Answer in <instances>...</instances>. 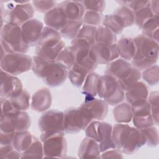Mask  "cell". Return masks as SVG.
Here are the masks:
<instances>
[{"mask_svg":"<svg viewBox=\"0 0 159 159\" xmlns=\"http://www.w3.org/2000/svg\"><path fill=\"white\" fill-rule=\"evenodd\" d=\"M34 73L51 87L61 85L68 77V70L56 60H50L38 55L32 57Z\"/></svg>","mask_w":159,"mask_h":159,"instance_id":"obj_1","label":"cell"},{"mask_svg":"<svg viewBox=\"0 0 159 159\" xmlns=\"http://www.w3.org/2000/svg\"><path fill=\"white\" fill-rule=\"evenodd\" d=\"M112 140L115 147L127 155H132L145 144L140 129L127 124L118 123L112 128Z\"/></svg>","mask_w":159,"mask_h":159,"instance_id":"obj_2","label":"cell"},{"mask_svg":"<svg viewBox=\"0 0 159 159\" xmlns=\"http://www.w3.org/2000/svg\"><path fill=\"white\" fill-rule=\"evenodd\" d=\"M135 53L131 60L132 66L144 70L155 63L158 58V42L143 34L134 39Z\"/></svg>","mask_w":159,"mask_h":159,"instance_id":"obj_3","label":"cell"},{"mask_svg":"<svg viewBox=\"0 0 159 159\" xmlns=\"http://www.w3.org/2000/svg\"><path fill=\"white\" fill-rule=\"evenodd\" d=\"M0 36L1 48L6 53L28 52L29 46L24 41L20 26L4 23L1 27Z\"/></svg>","mask_w":159,"mask_h":159,"instance_id":"obj_4","label":"cell"},{"mask_svg":"<svg viewBox=\"0 0 159 159\" xmlns=\"http://www.w3.org/2000/svg\"><path fill=\"white\" fill-rule=\"evenodd\" d=\"M97 94L108 105L116 106L125 98L124 91L114 77L104 75L100 76L97 86Z\"/></svg>","mask_w":159,"mask_h":159,"instance_id":"obj_5","label":"cell"},{"mask_svg":"<svg viewBox=\"0 0 159 159\" xmlns=\"http://www.w3.org/2000/svg\"><path fill=\"white\" fill-rule=\"evenodd\" d=\"M34 14V8L29 1H10L7 5V9L4 10V23L11 24L21 26L25 22L32 19Z\"/></svg>","mask_w":159,"mask_h":159,"instance_id":"obj_6","label":"cell"},{"mask_svg":"<svg viewBox=\"0 0 159 159\" xmlns=\"http://www.w3.org/2000/svg\"><path fill=\"white\" fill-rule=\"evenodd\" d=\"M112 125L106 122L91 121L85 129L86 137L96 140L99 145L101 152L114 148L112 140Z\"/></svg>","mask_w":159,"mask_h":159,"instance_id":"obj_7","label":"cell"},{"mask_svg":"<svg viewBox=\"0 0 159 159\" xmlns=\"http://www.w3.org/2000/svg\"><path fill=\"white\" fill-rule=\"evenodd\" d=\"M32 65V58L23 53H7L1 58V70L14 76L29 71Z\"/></svg>","mask_w":159,"mask_h":159,"instance_id":"obj_8","label":"cell"},{"mask_svg":"<svg viewBox=\"0 0 159 159\" xmlns=\"http://www.w3.org/2000/svg\"><path fill=\"white\" fill-rule=\"evenodd\" d=\"M64 112L51 109L45 111L40 117L38 126L42 132L40 139L47 136L58 133H65L63 129Z\"/></svg>","mask_w":159,"mask_h":159,"instance_id":"obj_9","label":"cell"},{"mask_svg":"<svg viewBox=\"0 0 159 159\" xmlns=\"http://www.w3.org/2000/svg\"><path fill=\"white\" fill-rule=\"evenodd\" d=\"M92 119L80 107H70L64 112L63 129L68 134H76L86 129Z\"/></svg>","mask_w":159,"mask_h":159,"instance_id":"obj_10","label":"cell"},{"mask_svg":"<svg viewBox=\"0 0 159 159\" xmlns=\"http://www.w3.org/2000/svg\"><path fill=\"white\" fill-rule=\"evenodd\" d=\"M30 124V118L25 111H14L1 116L0 129L4 132L27 130Z\"/></svg>","mask_w":159,"mask_h":159,"instance_id":"obj_11","label":"cell"},{"mask_svg":"<svg viewBox=\"0 0 159 159\" xmlns=\"http://www.w3.org/2000/svg\"><path fill=\"white\" fill-rule=\"evenodd\" d=\"M91 46L86 40L75 38L72 40L70 48L74 56L75 63L84 66L90 71H93L98 65L90 57Z\"/></svg>","mask_w":159,"mask_h":159,"instance_id":"obj_12","label":"cell"},{"mask_svg":"<svg viewBox=\"0 0 159 159\" xmlns=\"http://www.w3.org/2000/svg\"><path fill=\"white\" fill-rule=\"evenodd\" d=\"M43 157L64 158L67 152L65 133L50 135L42 139Z\"/></svg>","mask_w":159,"mask_h":159,"instance_id":"obj_13","label":"cell"},{"mask_svg":"<svg viewBox=\"0 0 159 159\" xmlns=\"http://www.w3.org/2000/svg\"><path fill=\"white\" fill-rule=\"evenodd\" d=\"M90 57L97 65L108 64L119 58L116 43L106 45L95 42L91 46Z\"/></svg>","mask_w":159,"mask_h":159,"instance_id":"obj_14","label":"cell"},{"mask_svg":"<svg viewBox=\"0 0 159 159\" xmlns=\"http://www.w3.org/2000/svg\"><path fill=\"white\" fill-rule=\"evenodd\" d=\"M22 89V83L18 78L1 70V98L10 99Z\"/></svg>","mask_w":159,"mask_h":159,"instance_id":"obj_15","label":"cell"},{"mask_svg":"<svg viewBox=\"0 0 159 159\" xmlns=\"http://www.w3.org/2000/svg\"><path fill=\"white\" fill-rule=\"evenodd\" d=\"M92 120H101L108 112V104L102 99L93 98L85 100L80 107Z\"/></svg>","mask_w":159,"mask_h":159,"instance_id":"obj_16","label":"cell"},{"mask_svg":"<svg viewBox=\"0 0 159 159\" xmlns=\"http://www.w3.org/2000/svg\"><path fill=\"white\" fill-rule=\"evenodd\" d=\"M24 41L29 47L36 46L43 29L42 22L31 19L20 26Z\"/></svg>","mask_w":159,"mask_h":159,"instance_id":"obj_17","label":"cell"},{"mask_svg":"<svg viewBox=\"0 0 159 159\" xmlns=\"http://www.w3.org/2000/svg\"><path fill=\"white\" fill-rule=\"evenodd\" d=\"M133 66L130 62L118 58L108 63L106 68L105 75H110L117 80L125 78L131 71Z\"/></svg>","mask_w":159,"mask_h":159,"instance_id":"obj_18","label":"cell"},{"mask_svg":"<svg viewBox=\"0 0 159 159\" xmlns=\"http://www.w3.org/2000/svg\"><path fill=\"white\" fill-rule=\"evenodd\" d=\"M52 102V98L50 89L43 88L34 93L32 96L30 106L33 111L42 112L50 107Z\"/></svg>","mask_w":159,"mask_h":159,"instance_id":"obj_19","label":"cell"},{"mask_svg":"<svg viewBox=\"0 0 159 159\" xmlns=\"http://www.w3.org/2000/svg\"><path fill=\"white\" fill-rule=\"evenodd\" d=\"M43 21L47 27L60 32L66 25L68 19L63 11L57 5L45 14Z\"/></svg>","mask_w":159,"mask_h":159,"instance_id":"obj_20","label":"cell"},{"mask_svg":"<svg viewBox=\"0 0 159 159\" xmlns=\"http://www.w3.org/2000/svg\"><path fill=\"white\" fill-rule=\"evenodd\" d=\"M57 6L63 11L68 20H81L86 11L81 1H65Z\"/></svg>","mask_w":159,"mask_h":159,"instance_id":"obj_21","label":"cell"},{"mask_svg":"<svg viewBox=\"0 0 159 159\" xmlns=\"http://www.w3.org/2000/svg\"><path fill=\"white\" fill-rule=\"evenodd\" d=\"M101 153L99 143L94 139L86 137L80 143L78 155L80 158H99Z\"/></svg>","mask_w":159,"mask_h":159,"instance_id":"obj_22","label":"cell"},{"mask_svg":"<svg viewBox=\"0 0 159 159\" xmlns=\"http://www.w3.org/2000/svg\"><path fill=\"white\" fill-rule=\"evenodd\" d=\"M125 91V98L127 102L130 104L136 101L147 99L148 96L147 86L144 83L139 81L132 85Z\"/></svg>","mask_w":159,"mask_h":159,"instance_id":"obj_23","label":"cell"},{"mask_svg":"<svg viewBox=\"0 0 159 159\" xmlns=\"http://www.w3.org/2000/svg\"><path fill=\"white\" fill-rule=\"evenodd\" d=\"M116 47L119 56L127 61H131L135 53V45L134 39L122 37L116 42Z\"/></svg>","mask_w":159,"mask_h":159,"instance_id":"obj_24","label":"cell"},{"mask_svg":"<svg viewBox=\"0 0 159 159\" xmlns=\"http://www.w3.org/2000/svg\"><path fill=\"white\" fill-rule=\"evenodd\" d=\"M65 47V43L61 40L58 43L44 46H36L35 53L36 55L44 58L56 60L61 51Z\"/></svg>","mask_w":159,"mask_h":159,"instance_id":"obj_25","label":"cell"},{"mask_svg":"<svg viewBox=\"0 0 159 159\" xmlns=\"http://www.w3.org/2000/svg\"><path fill=\"white\" fill-rule=\"evenodd\" d=\"M90 72L92 71L75 63L68 70V77L73 86L76 88H80L83 86L86 76Z\"/></svg>","mask_w":159,"mask_h":159,"instance_id":"obj_26","label":"cell"},{"mask_svg":"<svg viewBox=\"0 0 159 159\" xmlns=\"http://www.w3.org/2000/svg\"><path fill=\"white\" fill-rule=\"evenodd\" d=\"M112 113L114 119L117 123L127 124L132 120L131 106L128 102H120L116 105Z\"/></svg>","mask_w":159,"mask_h":159,"instance_id":"obj_27","label":"cell"},{"mask_svg":"<svg viewBox=\"0 0 159 159\" xmlns=\"http://www.w3.org/2000/svg\"><path fill=\"white\" fill-rule=\"evenodd\" d=\"M99 75L93 71L90 72L83 84L82 93L85 96V100L94 98L97 95V86Z\"/></svg>","mask_w":159,"mask_h":159,"instance_id":"obj_28","label":"cell"},{"mask_svg":"<svg viewBox=\"0 0 159 159\" xmlns=\"http://www.w3.org/2000/svg\"><path fill=\"white\" fill-rule=\"evenodd\" d=\"M33 139L34 136L27 130L16 132L12 145L16 150L22 153L30 146Z\"/></svg>","mask_w":159,"mask_h":159,"instance_id":"obj_29","label":"cell"},{"mask_svg":"<svg viewBox=\"0 0 159 159\" xmlns=\"http://www.w3.org/2000/svg\"><path fill=\"white\" fill-rule=\"evenodd\" d=\"M61 36L59 31L46 26L43 27L36 46L40 47L57 43L61 40Z\"/></svg>","mask_w":159,"mask_h":159,"instance_id":"obj_30","label":"cell"},{"mask_svg":"<svg viewBox=\"0 0 159 159\" xmlns=\"http://www.w3.org/2000/svg\"><path fill=\"white\" fill-rule=\"evenodd\" d=\"M116 35L107 27L100 25L97 27L95 42L106 45H112L117 42Z\"/></svg>","mask_w":159,"mask_h":159,"instance_id":"obj_31","label":"cell"},{"mask_svg":"<svg viewBox=\"0 0 159 159\" xmlns=\"http://www.w3.org/2000/svg\"><path fill=\"white\" fill-rule=\"evenodd\" d=\"M158 16H154L147 20L141 29L142 34L158 42Z\"/></svg>","mask_w":159,"mask_h":159,"instance_id":"obj_32","label":"cell"},{"mask_svg":"<svg viewBox=\"0 0 159 159\" xmlns=\"http://www.w3.org/2000/svg\"><path fill=\"white\" fill-rule=\"evenodd\" d=\"M16 111H25L30 107V96L28 91L22 89L19 94L9 99Z\"/></svg>","mask_w":159,"mask_h":159,"instance_id":"obj_33","label":"cell"},{"mask_svg":"<svg viewBox=\"0 0 159 159\" xmlns=\"http://www.w3.org/2000/svg\"><path fill=\"white\" fill-rule=\"evenodd\" d=\"M43 158L42 142L37 137H34L30 146L21 153L20 158Z\"/></svg>","mask_w":159,"mask_h":159,"instance_id":"obj_34","label":"cell"},{"mask_svg":"<svg viewBox=\"0 0 159 159\" xmlns=\"http://www.w3.org/2000/svg\"><path fill=\"white\" fill-rule=\"evenodd\" d=\"M81 20H68L66 25L60 31L62 37L67 39H75L83 25Z\"/></svg>","mask_w":159,"mask_h":159,"instance_id":"obj_35","label":"cell"},{"mask_svg":"<svg viewBox=\"0 0 159 159\" xmlns=\"http://www.w3.org/2000/svg\"><path fill=\"white\" fill-rule=\"evenodd\" d=\"M114 14L118 17L124 28L131 26L135 23L134 12L125 5L120 6L114 12Z\"/></svg>","mask_w":159,"mask_h":159,"instance_id":"obj_36","label":"cell"},{"mask_svg":"<svg viewBox=\"0 0 159 159\" xmlns=\"http://www.w3.org/2000/svg\"><path fill=\"white\" fill-rule=\"evenodd\" d=\"M102 25L110 29L116 35L120 34L124 28L118 17L114 14L106 15L103 17Z\"/></svg>","mask_w":159,"mask_h":159,"instance_id":"obj_37","label":"cell"},{"mask_svg":"<svg viewBox=\"0 0 159 159\" xmlns=\"http://www.w3.org/2000/svg\"><path fill=\"white\" fill-rule=\"evenodd\" d=\"M133 117H142L151 115L150 104L147 99L134 101L130 104Z\"/></svg>","mask_w":159,"mask_h":159,"instance_id":"obj_38","label":"cell"},{"mask_svg":"<svg viewBox=\"0 0 159 159\" xmlns=\"http://www.w3.org/2000/svg\"><path fill=\"white\" fill-rule=\"evenodd\" d=\"M142 77L140 70L133 66L130 72L124 78L117 80L120 86L124 91L127 90L132 85L139 81Z\"/></svg>","mask_w":159,"mask_h":159,"instance_id":"obj_39","label":"cell"},{"mask_svg":"<svg viewBox=\"0 0 159 159\" xmlns=\"http://www.w3.org/2000/svg\"><path fill=\"white\" fill-rule=\"evenodd\" d=\"M140 130L144 136L145 144H147V146L150 147H155L158 145L159 137L158 131L156 127L152 125Z\"/></svg>","mask_w":159,"mask_h":159,"instance_id":"obj_40","label":"cell"},{"mask_svg":"<svg viewBox=\"0 0 159 159\" xmlns=\"http://www.w3.org/2000/svg\"><path fill=\"white\" fill-rule=\"evenodd\" d=\"M96 30L97 27L83 24L76 38L83 39L88 42L91 45H92L96 42L95 37Z\"/></svg>","mask_w":159,"mask_h":159,"instance_id":"obj_41","label":"cell"},{"mask_svg":"<svg viewBox=\"0 0 159 159\" xmlns=\"http://www.w3.org/2000/svg\"><path fill=\"white\" fill-rule=\"evenodd\" d=\"M56 61L61 63L68 70L75 65V58L70 47H65L61 51L58 55Z\"/></svg>","mask_w":159,"mask_h":159,"instance_id":"obj_42","label":"cell"},{"mask_svg":"<svg viewBox=\"0 0 159 159\" xmlns=\"http://www.w3.org/2000/svg\"><path fill=\"white\" fill-rule=\"evenodd\" d=\"M142 77L151 86L158 84L159 81V68L158 65H153L143 70Z\"/></svg>","mask_w":159,"mask_h":159,"instance_id":"obj_43","label":"cell"},{"mask_svg":"<svg viewBox=\"0 0 159 159\" xmlns=\"http://www.w3.org/2000/svg\"><path fill=\"white\" fill-rule=\"evenodd\" d=\"M103 19L102 14L99 12L86 10L81 19L83 24L98 27L102 23Z\"/></svg>","mask_w":159,"mask_h":159,"instance_id":"obj_44","label":"cell"},{"mask_svg":"<svg viewBox=\"0 0 159 159\" xmlns=\"http://www.w3.org/2000/svg\"><path fill=\"white\" fill-rule=\"evenodd\" d=\"M135 16V24L137 26L141 29L143 24L149 19L153 17L154 15L150 7V2L145 7L134 12Z\"/></svg>","mask_w":159,"mask_h":159,"instance_id":"obj_45","label":"cell"},{"mask_svg":"<svg viewBox=\"0 0 159 159\" xmlns=\"http://www.w3.org/2000/svg\"><path fill=\"white\" fill-rule=\"evenodd\" d=\"M158 91H153L148 96L147 100L151 109V115L153 119L155 124L158 125Z\"/></svg>","mask_w":159,"mask_h":159,"instance_id":"obj_46","label":"cell"},{"mask_svg":"<svg viewBox=\"0 0 159 159\" xmlns=\"http://www.w3.org/2000/svg\"><path fill=\"white\" fill-rule=\"evenodd\" d=\"M21 153L16 150L13 145H7L1 146L0 149V158L3 159H11V158H20Z\"/></svg>","mask_w":159,"mask_h":159,"instance_id":"obj_47","label":"cell"},{"mask_svg":"<svg viewBox=\"0 0 159 159\" xmlns=\"http://www.w3.org/2000/svg\"><path fill=\"white\" fill-rule=\"evenodd\" d=\"M56 1H33L32 6L38 12L46 13L55 6H57Z\"/></svg>","mask_w":159,"mask_h":159,"instance_id":"obj_48","label":"cell"},{"mask_svg":"<svg viewBox=\"0 0 159 159\" xmlns=\"http://www.w3.org/2000/svg\"><path fill=\"white\" fill-rule=\"evenodd\" d=\"M133 124L138 129H142L155 125V122L152 115L142 117H133Z\"/></svg>","mask_w":159,"mask_h":159,"instance_id":"obj_49","label":"cell"},{"mask_svg":"<svg viewBox=\"0 0 159 159\" xmlns=\"http://www.w3.org/2000/svg\"><path fill=\"white\" fill-rule=\"evenodd\" d=\"M86 10H91L102 12L105 9L106 2L102 0H93V1H81Z\"/></svg>","mask_w":159,"mask_h":159,"instance_id":"obj_50","label":"cell"},{"mask_svg":"<svg viewBox=\"0 0 159 159\" xmlns=\"http://www.w3.org/2000/svg\"><path fill=\"white\" fill-rule=\"evenodd\" d=\"M149 2L150 1H125V5L127 6L130 9H131L134 12H135L145 7L149 4Z\"/></svg>","mask_w":159,"mask_h":159,"instance_id":"obj_51","label":"cell"},{"mask_svg":"<svg viewBox=\"0 0 159 159\" xmlns=\"http://www.w3.org/2000/svg\"><path fill=\"white\" fill-rule=\"evenodd\" d=\"M101 158H122V152L120 150L114 148L102 152Z\"/></svg>","mask_w":159,"mask_h":159,"instance_id":"obj_52","label":"cell"},{"mask_svg":"<svg viewBox=\"0 0 159 159\" xmlns=\"http://www.w3.org/2000/svg\"><path fill=\"white\" fill-rule=\"evenodd\" d=\"M1 115H4L15 110L9 99L5 98H1Z\"/></svg>","mask_w":159,"mask_h":159,"instance_id":"obj_53","label":"cell"},{"mask_svg":"<svg viewBox=\"0 0 159 159\" xmlns=\"http://www.w3.org/2000/svg\"><path fill=\"white\" fill-rule=\"evenodd\" d=\"M15 132H4L1 130L0 132V143L1 146L11 145L12 143V140L14 138V135Z\"/></svg>","mask_w":159,"mask_h":159,"instance_id":"obj_54","label":"cell"},{"mask_svg":"<svg viewBox=\"0 0 159 159\" xmlns=\"http://www.w3.org/2000/svg\"><path fill=\"white\" fill-rule=\"evenodd\" d=\"M150 7L154 15H158L159 1H150Z\"/></svg>","mask_w":159,"mask_h":159,"instance_id":"obj_55","label":"cell"}]
</instances>
